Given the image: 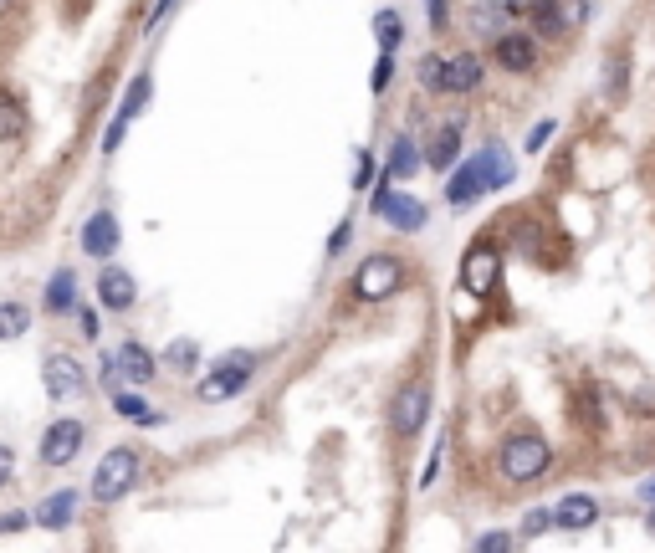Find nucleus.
Listing matches in <instances>:
<instances>
[{
	"mask_svg": "<svg viewBox=\"0 0 655 553\" xmlns=\"http://www.w3.org/2000/svg\"><path fill=\"white\" fill-rule=\"evenodd\" d=\"M512 175H517V164L507 159V149L502 144H492V149H482L476 159H466L456 175H451V185H446V200L456 205V210H466L471 200H482L487 190H502V185H512Z\"/></svg>",
	"mask_w": 655,
	"mask_h": 553,
	"instance_id": "nucleus-1",
	"label": "nucleus"
},
{
	"mask_svg": "<svg viewBox=\"0 0 655 553\" xmlns=\"http://www.w3.org/2000/svg\"><path fill=\"white\" fill-rule=\"evenodd\" d=\"M548 461H553V446L538 431H517L497 446V472L507 482H538L548 472Z\"/></svg>",
	"mask_w": 655,
	"mask_h": 553,
	"instance_id": "nucleus-2",
	"label": "nucleus"
},
{
	"mask_svg": "<svg viewBox=\"0 0 655 553\" xmlns=\"http://www.w3.org/2000/svg\"><path fill=\"white\" fill-rule=\"evenodd\" d=\"M139 472H144V461L134 446H113L103 461H98V472H93V497L98 502H118L139 487Z\"/></svg>",
	"mask_w": 655,
	"mask_h": 553,
	"instance_id": "nucleus-3",
	"label": "nucleus"
},
{
	"mask_svg": "<svg viewBox=\"0 0 655 553\" xmlns=\"http://www.w3.org/2000/svg\"><path fill=\"white\" fill-rule=\"evenodd\" d=\"M430 400H435V395H430L425 379H410V385H400L395 400H389V431H395L400 441L420 436L425 420H430Z\"/></svg>",
	"mask_w": 655,
	"mask_h": 553,
	"instance_id": "nucleus-4",
	"label": "nucleus"
},
{
	"mask_svg": "<svg viewBox=\"0 0 655 553\" xmlns=\"http://www.w3.org/2000/svg\"><path fill=\"white\" fill-rule=\"evenodd\" d=\"M374 216L389 226V231H420L425 226V200H415V195H405V190H395V180L384 175V185L374 190Z\"/></svg>",
	"mask_w": 655,
	"mask_h": 553,
	"instance_id": "nucleus-5",
	"label": "nucleus"
},
{
	"mask_svg": "<svg viewBox=\"0 0 655 553\" xmlns=\"http://www.w3.org/2000/svg\"><path fill=\"white\" fill-rule=\"evenodd\" d=\"M400 282H405V262L400 257H369L354 272V297H359V303H384Z\"/></svg>",
	"mask_w": 655,
	"mask_h": 553,
	"instance_id": "nucleus-6",
	"label": "nucleus"
},
{
	"mask_svg": "<svg viewBox=\"0 0 655 553\" xmlns=\"http://www.w3.org/2000/svg\"><path fill=\"white\" fill-rule=\"evenodd\" d=\"M251 369H256V354H246V349H241V354H226V359H221V369L200 379V400L221 405V400L241 395V390H246V379H251Z\"/></svg>",
	"mask_w": 655,
	"mask_h": 553,
	"instance_id": "nucleus-7",
	"label": "nucleus"
},
{
	"mask_svg": "<svg viewBox=\"0 0 655 553\" xmlns=\"http://www.w3.org/2000/svg\"><path fill=\"white\" fill-rule=\"evenodd\" d=\"M492 57H497V67L502 72H512V77H528L533 67H538V36L533 31H497L492 36Z\"/></svg>",
	"mask_w": 655,
	"mask_h": 553,
	"instance_id": "nucleus-8",
	"label": "nucleus"
},
{
	"mask_svg": "<svg viewBox=\"0 0 655 553\" xmlns=\"http://www.w3.org/2000/svg\"><path fill=\"white\" fill-rule=\"evenodd\" d=\"M497 277H502V251H497L492 241H476L466 257H461V287L476 292V297H487V292L497 287Z\"/></svg>",
	"mask_w": 655,
	"mask_h": 553,
	"instance_id": "nucleus-9",
	"label": "nucleus"
},
{
	"mask_svg": "<svg viewBox=\"0 0 655 553\" xmlns=\"http://www.w3.org/2000/svg\"><path fill=\"white\" fill-rule=\"evenodd\" d=\"M41 390H47L52 400H77L87 390V374L72 354H47L41 359Z\"/></svg>",
	"mask_w": 655,
	"mask_h": 553,
	"instance_id": "nucleus-10",
	"label": "nucleus"
},
{
	"mask_svg": "<svg viewBox=\"0 0 655 553\" xmlns=\"http://www.w3.org/2000/svg\"><path fill=\"white\" fill-rule=\"evenodd\" d=\"M82 441H87L82 420H52L47 436H41V461H47V466H67V461H77Z\"/></svg>",
	"mask_w": 655,
	"mask_h": 553,
	"instance_id": "nucleus-11",
	"label": "nucleus"
},
{
	"mask_svg": "<svg viewBox=\"0 0 655 553\" xmlns=\"http://www.w3.org/2000/svg\"><path fill=\"white\" fill-rule=\"evenodd\" d=\"M82 251H87V257H98V262H108L118 251V216H113V210H93V216H87Z\"/></svg>",
	"mask_w": 655,
	"mask_h": 553,
	"instance_id": "nucleus-12",
	"label": "nucleus"
},
{
	"mask_svg": "<svg viewBox=\"0 0 655 553\" xmlns=\"http://www.w3.org/2000/svg\"><path fill=\"white\" fill-rule=\"evenodd\" d=\"M594 523H599V502H594L589 492L558 497V507H553V528H563V533H584V528H594Z\"/></svg>",
	"mask_w": 655,
	"mask_h": 553,
	"instance_id": "nucleus-13",
	"label": "nucleus"
},
{
	"mask_svg": "<svg viewBox=\"0 0 655 553\" xmlns=\"http://www.w3.org/2000/svg\"><path fill=\"white\" fill-rule=\"evenodd\" d=\"M98 303L108 308V313H128L139 303V282L128 277L123 267H103V277H98Z\"/></svg>",
	"mask_w": 655,
	"mask_h": 553,
	"instance_id": "nucleus-14",
	"label": "nucleus"
},
{
	"mask_svg": "<svg viewBox=\"0 0 655 553\" xmlns=\"http://www.w3.org/2000/svg\"><path fill=\"white\" fill-rule=\"evenodd\" d=\"M72 513H77V492H72V487H62V492H52L47 502L36 507L31 523H36V528H47V533H62V528L72 523Z\"/></svg>",
	"mask_w": 655,
	"mask_h": 553,
	"instance_id": "nucleus-15",
	"label": "nucleus"
},
{
	"mask_svg": "<svg viewBox=\"0 0 655 553\" xmlns=\"http://www.w3.org/2000/svg\"><path fill=\"white\" fill-rule=\"evenodd\" d=\"M420 164H425V154H420V144H415L410 134L389 139V159H384V175H389V180H410Z\"/></svg>",
	"mask_w": 655,
	"mask_h": 553,
	"instance_id": "nucleus-16",
	"label": "nucleus"
},
{
	"mask_svg": "<svg viewBox=\"0 0 655 553\" xmlns=\"http://www.w3.org/2000/svg\"><path fill=\"white\" fill-rule=\"evenodd\" d=\"M476 88H482V57L476 52L446 57V93H476Z\"/></svg>",
	"mask_w": 655,
	"mask_h": 553,
	"instance_id": "nucleus-17",
	"label": "nucleus"
},
{
	"mask_svg": "<svg viewBox=\"0 0 655 553\" xmlns=\"http://www.w3.org/2000/svg\"><path fill=\"white\" fill-rule=\"evenodd\" d=\"M425 159H430V169H451L461 159V123H441L425 144Z\"/></svg>",
	"mask_w": 655,
	"mask_h": 553,
	"instance_id": "nucleus-18",
	"label": "nucleus"
},
{
	"mask_svg": "<svg viewBox=\"0 0 655 553\" xmlns=\"http://www.w3.org/2000/svg\"><path fill=\"white\" fill-rule=\"evenodd\" d=\"M118 374L134 379V385H149V379L159 374V359H154L144 344H123V349H118Z\"/></svg>",
	"mask_w": 655,
	"mask_h": 553,
	"instance_id": "nucleus-19",
	"label": "nucleus"
},
{
	"mask_svg": "<svg viewBox=\"0 0 655 553\" xmlns=\"http://www.w3.org/2000/svg\"><path fill=\"white\" fill-rule=\"evenodd\" d=\"M569 31V16H563V0H533V36H563Z\"/></svg>",
	"mask_w": 655,
	"mask_h": 553,
	"instance_id": "nucleus-20",
	"label": "nucleus"
},
{
	"mask_svg": "<svg viewBox=\"0 0 655 553\" xmlns=\"http://www.w3.org/2000/svg\"><path fill=\"white\" fill-rule=\"evenodd\" d=\"M159 364L174 369V374H195V369H200V344H195V338H174Z\"/></svg>",
	"mask_w": 655,
	"mask_h": 553,
	"instance_id": "nucleus-21",
	"label": "nucleus"
},
{
	"mask_svg": "<svg viewBox=\"0 0 655 553\" xmlns=\"http://www.w3.org/2000/svg\"><path fill=\"white\" fill-rule=\"evenodd\" d=\"M72 303H77V277L62 267V272H52V282H47V313H72Z\"/></svg>",
	"mask_w": 655,
	"mask_h": 553,
	"instance_id": "nucleus-22",
	"label": "nucleus"
},
{
	"mask_svg": "<svg viewBox=\"0 0 655 553\" xmlns=\"http://www.w3.org/2000/svg\"><path fill=\"white\" fill-rule=\"evenodd\" d=\"M21 134H26V108L11 93H0V144H16Z\"/></svg>",
	"mask_w": 655,
	"mask_h": 553,
	"instance_id": "nucleus-23",
	"label": "nucleus"
},
{
	"mask_svg": "<svg viewBox=\"0 0 655 553\" xmlns=\"http://www.w3.org/2000/svg\"><path fill=\"white\" fill-rule=\"evenodd\" d=\"M374 41H379L384 52H395L400 41H405V16L400 11H379L374 16Z\"/></svg>",
	"mask_w": 655,
	"mask_h": 553,
	"instance_id": "nucleus-24",
	"label": "nucleus"
},
{
	"mask_svg": "<svg viewBox=\"0 0 655 553\" xmlns=\"http://www.w3.org/2000/svg\"><path fill=\"white\" fill-rule=\"evenodd\" d=\"M31 328V313H26V303H0V344H11V338H21Z\"/></svg>",
	"mask_w": 655,
	"mask_h": 553,
	"instance_id": "nucleus-25",
	"label": "nucleus"
},
{
	"mask_svg": "<svg viewBox=\"0 0 655 553\" xmlns=\"http://www.w3.org/2000/svg\"><path fill=\"white\" fill-rule=\"evenodd\" d=\"M507 11L502 6H492V0H476V11H471V26L482 31V36H497V31H507Z\"/></svg>",
	"mask_w": 655,
	"mask_h": 553,
	"instance_id": "nucleus-26",
	"label": "nucleus"
},
{
	"mask_svg": "<svg viewBox=\"0 0 655 553\" xmlns=\"http://www.w3.org/2000/svg\"><path fill=\"white\" fill-rule=\"evenodd\" d=\"M113 410H118L123 420H144V425H154V420H159V415L149 410V400H144V395H134V390H123V395L113 400Z\"/></svg>",
	"mask_w": 655,
	"mask_h": 553,
	"instance_id": "nucleus-27",
	"label": "nucleus"
},
{
	"mask_svg": "<svg viewBox=\"0 0 655 553\" xmlns=\"http://www.w3.org/2000/svg\"><path fill=\"white\" fill-rule=\"evenodd\" d=\"M420 82H425V93H446V57L425 52L420 57Z\"/></svg>",
	"mask_w": 655,
	"mask_h": 553,
	"instance_id": "nucleus-28",
	"label": "nucleus"
},
{
	"mask_svg": "<svg viewBox=\"0 0 655 553\" xmlns=\"http://www.w3.org/2000/svg\"><path fill=\"white\" fill-rule=\"evenodd\" d=\"M149 93H154V82H149V77H134V88H128V98H123V108H118V123H134V113L149 103Z\"/></svg>",
	"mask_w": 655,
	"mask_h": 553,
	"instance_id": "nucleus-29",
	"label": "nucleus"
},
{
	"mask_svg": "<svg viewBox=\"0 0 655 553\" xmlns=\"http://www.w3.org/2000/svg\"><path fill=\"white\" fill-rule=\"evenodd\" d=\"M553 528V507H533L528 518H522V538H543Z\"/></svg>",
	"mask_w": 655,
	"mask_h": 553,
	"instance_id": "nucleus-30",
	"label": "nucleus"
},
{
	"mask_svg": "<svg viewBox=\"0 0 655 553\" xmlns=\"http://www.w3.org/2000/svg\"><path fill=\"white\" fill-rule=\"evenodd\" d=\"M389 82H395V57H389V52H384V57L374 62V77H369V88H374V93H384V88H389Z\"/></svg>",
	"mask_w": 655,
	"mask_h": 553,
	"instance_id": "nucleus-31",
	"label": "nucleus"
},
{
	"mask_svg": "<svg viewBox=\"0 0 655 553\" xmlns=\"http://www.w3.org/2000/svg\"><path fill=\"white\" fill-rule=\"evenodd\" d=\"M471 548H476V553H507V548H512V533H482Z\"/></svg>",
	"mask_w": 655,
	"mask_h": 553,
	"instance_id": "nucleus-32",
	"label": "nucleus"
},
{
	"mask_svg": "<svg viewBox=\"0 0 655 553\" xmlns=\"http://www.w3.org/2000/svg\"><path fill=\"white\" fill-rule=\"evenodd\" d=\"M625 93V57L609 62V98H620Z\"/></svg>",
	"mask_w": 655,
	"mask_h": 553,
	"instance_id": "nucleus-33",
	"label": "nucleus"
},
{
	"mask_svg": "<svg viewBox=\"0 0 655 553\" xmlns=\"http://www.w3.org/2000/svg\"><path fill=\"white\" fill-rule=\"evenodd\" d=\"M11 477H16V451H11L6 441H0V487H6Z\"/></svg>",
	"mask_w": 655,
	"mask_h": 553,
	"instance_id": "nucleus-34",
	"label": "nucleus"
},
{
	"mask_svg": "<svg viewBox=\"0 0 655 553\" xmlns=\"http://www.w3.org/2000/svg\"><path fill=\"white\" fill-rule=\"evenodd\" d=\"M21 528H31L26 513H0V533H21Z\"/></svg>",
	"mask_w": 655,
	"mask_h": 553,
	"instance_id": "nucleus-35",
	"label": "nucleus"
},
{
	"mask_svg": "<svg viewBox=\"0 0 655 553\" xmlns=\"http://www.w3.org/2000/svg\"><path fill=\"white\" fill-rule=\"evenodd\" d=\"M548 139H553V118H543V123H538V129L528 134V149H543Z\"/></svg>",
	"mask_w": 655,
	"mask_h": 553,
	"instance_id": "nucleus-36",
	"label": "nucleus"
},
{
	"mask_svg": "<svg viewBox=\"0 0 655 553\" xmlns=\"http://www.w3.org/2000/svg\"><path fill=\"white\" fill-rule=\"evenodd\" d=\"M425 16H430L435 31H441V26H446V0H425Z\"/></svg>",
	"mask_w": 655,
	"mask_h": 553,
	"instance_id": "nucleus-37",
	"label": "nucleus"
},
{
	"mask_svg": "<svg viewBox=\"0 0 655 553\" xmlns=\"http://www.w3.org/2000/svg\"><path fill=\"white\" fill-rule=\"evenodd\" d=\"M348 236H354V221H343V226L333 231V241H328V257H338V251H343V241H348Z\"/></svg>",
	"mask_w": 655,
	"mask_h": 553,
	"instance_id": "nucleus-38",
	"label": "nucleus"
},
{
	"mask_svg": "<svg viewBox=\"0 0 655 553\" xmlns=\"http://www.w3.org/2000/svg\"><path fill=\"white\" fill-rule=\"evenodd\" d=\"M374 180V159L369 154H359V185H369Z\"/></svg>",
	"mask_w": 655,
	"mask_h": 553,
	"instance_id": "nucleus-39",
	"label": "nucleus"
},
{
	"mask_svg": "<svg viewBox=\"0 0 655 553\" xmlns=\"http://www.w3.org/2000/svg\"><path fill=\"white\" fill-rule=\"evenodd\" d=\"M492 6H502V11H507V16H512V11H517V6H522V0H492Z\"/></svg>",
	"mask_w": 655,
	"mask_h": 553,
	"instance_id": "nucleus-40",
	"label": "nucleus"
},
{
	"mask_svg": "<svg viewBox=\"0 0 655 553\" xmlns=\"http://www.w3.org/2000/svg\"><path fill=\"white\" fill-rule=\"evenodd\" d=\"M640 492H645V502H655V477H650V482H645Z\"/></svg>",
	"mask_w": 655,
	"mask_h": 553,
	"instance_id": "nucleus-41",
	"label": "nucleus"
},
{
	"mask_svg": "<svg viewBox=\"0 0 655 553\" xmlns=\"http://www.w3.org/2000/svg\"><path fill=\"white\" fill-rule=\"evenodd\" d=\"M645 528H650V533H655V513H650V523H645Z\"/></svg>",
	"mask_w": 655,
	"mask_h": 553,
	"instance_id": "nucleus-42",
	"label": "nucleus"
},
{
	"mask_svg": "<svg viewBox=\"0 0 655 553\" xmlns=\"http://www.w3.org/2000/svg\"><path fill=\"white\" fill-rule=\"evenodd\" d=\"M6 6H11V0H0V11H6Z\"/></svg>",
	"mask_w": 655,
	"mask_h": 553,
	"instance_id": "nucleus-43",
	"label": "nucleus"
}]
</instances>
